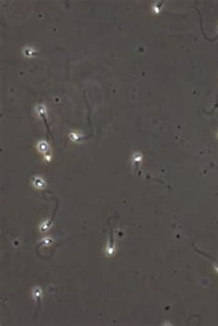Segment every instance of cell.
<instances>
[{"instance_id":"obj_3","label":"cell","mask_w":218,"mask_h":326,"mask_svg":"<svg viewBox=\"0 0 218 326\" xmlns=\"http://www.w3.org/2000/svg\"><path fill=\"white\" fill-rule=\"evenodd\" d=\"M35 115L39 118H42L43 116H45L47 113V108L44 104H37L34 108Z\"/></svg>"},{"instance_id":"obj_6","label":"cell","mask_w":218,"mask_h":326,"mask_svg":"<svg viewBox=\"0 0 218 326\" xmlns=\"http://www.w3.org/2000/svg\"><path fill=\"white\" fill-rule=\"evenodd\" d=\"M40 243L41 244L42 246L49 247V246H51L53 244V239L52 238L51 236H46V237H43L42 239H41Z\"/></svg>"},{"instance_id":"obj_1","label":"cell","mask_w":218,"mask_h":326,"mask_svg":"<svg viewBox=\"0 0 218 326\" xmlns=\"http://www.w3.org/2000/svg\"><path fill=\"white\" fill-rule=\"evenodd\" d=\"M32 184L34 188L38 189V190H41L46 187V181L41 175H35L32 177Z\"/></svg>"},{"instance_id":"obj_8","label":"cell","mask_w":218,"mask_h":326,"mask_svg":"<svg viewBox=\"0 0 218 326\" xmlns=\"http://www.w3.org/2000/svg\"><path fill=\"white\" fill-rule=\"evenodd\" d=\"M22 52H23V53H24V55H25V56H27V57H32V56H33V55H34V53L36 52V51H35V49H34V48H32V47L26 46V47H24V49H23Z\"/></svg>"},{"instance_id":"obj_4","label":"cell","mask_w":218,"mask_h":326,"mask_svg":"<svg viewBox=\"0 0 218 326\" xmlns=\"http://www.w3.org/2000/svg\"><path fill=\"white\" fill-rule=\"evenodd\" d=\"M51 225H52V222H51V221L47 219V220H43V221L41 222V223L40 224V226H39V230H40V232H41L44 233V232H48V230H50Z\"/></svg>"},{"instance_id":"obj_7","label":"cell","mask_w":218,"mask_h":326,"mask_svg":"<svg viewBox=\"0 0 218 326\" xmlns=\"http://www.w3.org/2000/svg\"><path fill=\"white\" fill-rule=\"evenodd\" d=\"M32 297L34 300H39L41 298L42 296V290L40 287H35L32 289Z\"/></svg>"},{"instance_id":"obj_5","label":"cell","mask_w":218,"mask_h":326,"mask_svg":"<svg viewBox=\"0 0 218 326\" xmlns=\"http://www.w3.org/2000/svg\"><path fill=\"white\" fill-rule=\"evenodd\" d=\"M82 134H81V133L80 132H78V131H77V130H74V131H71L70 133H69V139L72 141V142H78V141H80V139L82 138Z\"/></svg>"},{"instance_id":"obj_2","label":"cell","mask_w":218,"mask_h":326,"mask_svg":"<svg viewBox=\"0 0 218 326\" xmlns=\"http://www.w3.org/2000/svg\"><path fill=\"white\" fill-rule=\"evenodd\" d=\"M36 149L41 154L44 155L49 153L50 144L44 140H41L39 142H37V143H36Z\"/></svg>"},{"instance_id":"obj_9","label":"cell","mask_w":218,"mask_h":326,"mask_svg":"<svg viewBox=\"0 0 218 326\" xmlns=\"http://www.w3.org/2000/svg\"><path fill=\"white\" fill-rule=\"evenodd\" d=\"M43 160H44V161H46V162H51V160H52V154H44V155H43Z\"/></svg>"}]
</instances>
